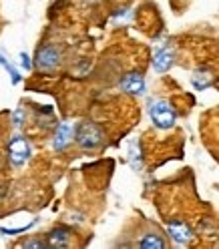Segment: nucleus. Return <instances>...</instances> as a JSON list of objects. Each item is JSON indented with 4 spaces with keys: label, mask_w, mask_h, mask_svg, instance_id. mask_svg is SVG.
<instances>
[{
    "label": "nucleus",
    "mask_w": 219,
    "mask_h": 249,
    "mask_svg": "<svg viewBox=\"0 0 219 249\" xmlns=\"http://www.w3.org/2000/svg\"><path fill=\"white\" fill-rule=\"evenodd\" d=\"M121 89L125 92H129V95H143V92H145V79H143V74H139V72L125 74V79L121 81Z\"/></svg>",
    "instance_id": "7"
},
{
    "label": "nucleus",
    "mask_w": 219,
    "mask_h": 249,
    "mask_svg": "<svg viewBox=\"0 0 219 249\" xmlns=\"http://www.w3.org/2000/svg\"><path fill=\"white\" fill-rule=\"evenodd\" d=\"M74 139V127L71 123H60L56 127L55 139H53V147L55 151H65Z\"/></svg>",
    "instance_id": "6"
},
{
    "label": "nucleus",
    "mask_w": 219,
    "mask_h": 249,
    "mask_svg": "<svg viewBox=\"0 0 219 249\" xmlns=\"http://www.w3.org/2000/svg\"><path fill=\"white\" fill-rule=\"evenodd\" d=\"M0 65H2V67L8 71V74H10V79H12V83H14V85H17V83H20V74H18V71L14 69V67L10 65V62H8V60L2 56V54H0Z\"/></svg>",
    "instance_id": "11"
},
{
    "label": "nucleus",
    "mask_w": 219,
    "mask_h": 249,
    "mask_svg": "<svg viewBox=\"0 0 219 249\" xmlns=\"http://www.w3.org/2000/svg\"><path fill=\"white\" fill-rule=\"evenodd\" d=\"M20 62H22V67H24L26 71L30 69V60H28V54H24V53H22V54H20Z\"/></svg>",
    "instance_id": "16"
},
{
    "label": "nucleus",
    "mask_w": 219,
    "mask_h": 249,
    "mask_svg": "<svg viewBox=\"0 0 219 249\" xmlns=\"http://www.w3.org/2000/svg\"><path fill=\"white\" fill-rule=\"evenodd\" d=\"M22 247H38V249H42V247H46V241L30 239V241H24V243H22Z\"/></svg>",
    "instance_id": "15"
},
{
    "label": "nucleus",
    "mask_w": 219,
    "mask_h": 249,
    "mask_svg": "<svg viewBox=\"0 0 219 249\" xmlns=\"http://www.w3.org/2000/svg\"><path fill=\"white\" fill-rule=\"evenodd\" d=\"M103 139H105L103 129L99 127V124L91 123V121L81 123L79 127L74 129V143L79 145L81 149H87V151L97 149L103 143Z\"/></svg>",
    "instance_id": "1"
},
{
    "label": "nucleus",
    "mask_w": 219,
    "mask_h": 249,
    "mask_svg": "<svg viewBox=\"0 0 219 249\" xmlns=\"http://www.w3.org/2000/svg\"><path fill=\"white\" fill-rule=\"evenodd\" d=\"M167 233L177 245H189L193 241V231L187 227L183 221H169L167 223Z\"/></svg>",
    "instance_id": "5"
},
{
    "label": "nucleus",
    "mask_w": 219,
    "mask_h": 249,
    "mask_svg": "<svg viewBox=\"0 0 219 249\" xmlns=\"http://www.w3.org/2000/svg\"><path fill=\"white\" fill-rule=\"evenodd\" d=\"M129 18H131L129 8H119V12L113 17V20H115V22H119V20H129Z\"/></svg>",
    "instance_id": "14"
},
{
    "label": "nucleus",
    "mask_w": 219,
    "mask_h": 249,
    "mask_svg": "<svg viewBox=\"0 0 219 249\" xmlns=\"http://www.w3.org/2000/svg\"><path fill=\"white\" fill-rule=\"evenodd\" d=\"M85 2H89V4H92V2H99V0H85Z\"/></svg>",
    "instance_id": "17"
},
{
    "label": "nucleus",
    "mask_w": 219,
    "mask_h": 249,
    "mask_svg": "<svg viewBox=\"0 0 219 249\" xmlns=\"http://www.w3.org/2000/svg\"><path fill=\"white\" fill-rule=\"evenodd\" d=\"M12 123L17 124V127H20V124L24 123V108H20V107H18L17 111L12 113Z\"/></svg>",
    "instance_id": "13"
},
{
    "label": "nucleus",
    "mask_w": 219,
    "mask_h": 249,
    "mask_svg": "<svg viewBox=\"0 0 219 249\" xmlns=\"http://www.w3.org/2000/svg\"><path fill=\"white\" fill-rule=\"evenodd\" d=\"M139 247H143V249H163L167 247V243L159 237V235H155V233H147V235H143V239L139 241Z\"/></svg>",
    "instance_id": "10"
},
{
    "label": "nucleus",
    "mask_w": 219,
    "mask_h": 249,
    "mask_svg": "<svg viewBox=\"0 0 219 249\" xmlns=\"http://www.w3.org/2000/svg\"><path fill=\"white\" fill-rule=\"evenodd\" d=\"M173 60H175V54L171 49H159L157 53L153 54V69L157 72H165L173 67Z\"/></svg>",
    "instance_id": "9"
},
{
    "label": "nucleus",
    "mask_w": 219,
    "mask_h": 249,
    "mask_svg": "<svg viewBox=\"0 0 219 249\" xmlns=\"http://www.w3.org/2000/svg\"><path fill=\"white\" fill-rule=\"evenodd\" d=\"M149 117L151 121L155 123L157 129H171L175 124V119H177V113L173 105L169 101H163V99H155L149 103Z\"/></svg>",
    "instance_id": "2"
},
{
    "label": "nucleus",
    "mask_w": 219,
    "mask_h": 249,
    "mask_svg": "<svg viewBox=\"0 0 219 249\" xmlns=\"http://www.w3.org/2000/svg\"><path fill=\"white\" fill-rule=\"evenodd\" d=\"M73 233L67 227H55L46 235V247H69L73 241Z\"/></svg>",
    "instance_id": "8"
},
{
    "label": "nucleus",
    "mask_w": 219,
    "mask_h": 249,
    "mask_svg": "<svg viewBox=\"0 0 219 249\" xmlns=\"http://www.w3.org/2000/svg\"><path fill=\"white\" fill-rule=\"evenodd\" d=\"M129 161H131V167H133V169H141V151H139V145H137V143L131 145Z\"/></svg>",
    "instance_id": "12"
},
{
    "label": "nucleus",
    "mask_w": 219,
    "mask_h": 249,
    "mask_svg": "<svg viewBox=\"0 0 219 249\" xmlns=\"http://www.w3.org/2000/svg\"><path fill=\"white\" fill-rule=\"evenodd\" d=\"M30 155H33V151H30V145L28 141L22 137V135H14L10 139V143H8V159L14 167H22L28 159H30Z\"/></svg>",
    "instance_id": "3"
},
{
    "label": "nucleus",
    "mask_w": 219,
    "mask_h": 249,
    "mask_svg": "<svg viewBox=\"0 0 219 249\" xmlns=\"http://www.w3.org/2000/svg\"><path fill=\"white\" fill-rule=\"evenodd\" d=\"M35 65L40 71H55L60 65V51L53 44H44L36 51Z\"/></svg>",
    "instance_id": "4"
}]
</instances>
